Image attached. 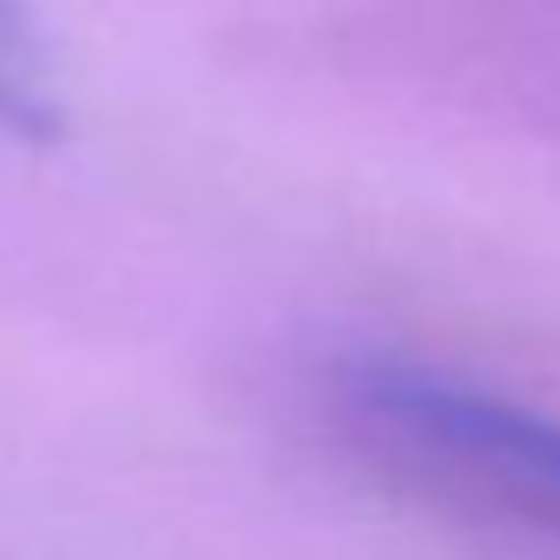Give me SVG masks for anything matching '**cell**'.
Instances as JSON below:
<instances>
[{
    "label": "cell",
    "instance_id": "cell-1",
    "mask_svg": "<svg viewBox=\"0 0 560 560\" xmlns=\"http://www.w3.org/2000/svg\"><path fill=\"white\" fill-rule=\"evenodd\" d=\"M324 435L396 501L475 534L560 547V416L409 357H343L317 389Z\"/></svg>",
    "mask_w": 560,
    "mask_h": 560
},
{
    "label": "cell",
    "instance_id": "cell-2",
    "mask_svg": "<svg viewBox=\"0 0 560 560\" xmlns=\"http://www.w3.org/2000/svg\"><path fill=\"white\" fill-rule=\"evenodd\" d=\"M0 106H21V40L8 8H0Z\"/></svg>",
    "mask_w": 560,
    "mask_h": 560
}]
</instances>
